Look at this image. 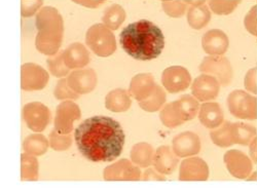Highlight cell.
<instances>
[{"instance_id":"44dd1931","label":"cell","mask_w":257,"mask_h":192,"mask_svg":"<svg viewBox=\"0 0 257 192\" xmlns=\"http://www.w3.org/2000/svg\"><path fill=\"white\" fill-rule=\"evenodd\" d=\"M131 99L127 92L116 89L107 94L105 98L106 108L112 112H125L131 107Z\"/></svg>"},{"instance_id":"7a4b0ae2","label":"cell","mask_w":257,"mask_h":192,"mask_svg":"<svg viewBox=\"0 0 257 192\" xmlns=\"http://www.w3.org/2000/svg\"><path fill=\"white\" fill-rule=\"evenodd\" d=\"M122 50L135 60L151 61L159 58L165 48L162 30L148 20L128 24L119 35Z\"/></svg>"},{"instance_id":"ba28073f","label":"cell","mask_w":257,"mask_h":192,"mask_svg":"<svg viewBox=\"0 0 257 192\" xmlns=\"http://www.w3.org/2000/svg\"><path fill=\"white\" fill-rule=\"evenodd\" d=\"M140 177V169L124 158L104 169V180L106 181H138Z\"/></svg>"},{"instance_id":"83f0119b","label":"cell","mask_w":257,"mask_h":192,"mask_svg":"<svg viewBox=\"0 0 257 192\" xmlns=\"http://www.w3.org/2000/svg\"><path fill=\"white\" fill-rule=\"evenodd\" d=\"M165 101H166L165 92L161 87H156L154 93L147 99L139 102V105L140 107L145 111L155 112L162 107Z\"/></svg>"},{"instance_id":"6da1fadb","label":"cell","mask_w":257,"mask_h":192,"mask_svg":"<svg viewBox=\"0 0 257 192\" xmlns=\"http://www.w3.org/2000/svg\"><path fill=\"white\" fill-rule=\"evenodd\" d=\"M74 138L79 152L94 162H109L116 159L125 142L120 124L107 116H93L81 122Z\"/></svg>"},{"instance_id":"9a60e30c","label":"cell","mask_w":257,"mask_h":192,"mask_svg":"<svg viewBox=\"0 0 257 192\" xmlns=\"http://www.w3.org/2000/svg\"><path fill=\"white\" fill-rule=\"evenodd\" d=\"M202 46L209 55H222L227 51L228 38L221 30L213 29L203 36Z\"/></svg>"},{"instance_id":"52a82bcc","label":"cell","mask_w":257,"mask_h":192,"mask_svg":"<svg viewBox=\"0 0 257 192\" xmlns=\"http://www.w3.org/2000/svg\"><path fill=\"white\" fill-rule=\"evenodd\" d=\"M81 117L78 105L65 101L57 106L55 117V129L60 134H70L73 131V122Z\"/></svg>"},{"instance_id":"d6986e66","label":"cell","mask_w":257,"mask_h":192,"mask_svg":"<svg viewBox=\"0 0 257 192\" xmlns=\"http://www.w3.org/2000/svg\"><path fill=\"white\" fill-rule=\"evenodd\" d=\"M190 4L191 8L189 9L187 15L188 24L194 29H202L211 20V13L208 7L205 5L204 0L190 2Z\"/></svg>"},{"instance_id":"8fae6325","label":"cell","mask_w":257,"mask_h":192,"mask_svg":"<svg viewBox=\"0 0 257 192\" xmlns=\"http://www.w3.org/2000/svg\"><path fill=\"white\" fill-rule=\"evenodd\" d=\"M200 70L204 73L213 74L218 77L219 81L223 85L229 84L232 77V71L230 64L225 58H206L200 66Z\"/></svg>"},{"instance_id":"836d02e7","label":"cell","mask_w":257,"mask_h":192,"mask_svg":"<svg viewBox=\"0 0 257 192\" xmlns=\"http://www.w3.org/2000/svg\"><path fill=\"white\" fill-rule=\"evenodd\" d=\"M238 2H228V0H211L209 6L212 11L217 15H226L237 7Z\"/></svg>"},{"instance_id":"4fadbf2b","label":"cell","mask_w":257,"mask_h":192,"mask_svg":"<svg viewBox=\"0 0 257 192\" xmlns=\"http://www.w3.org/2000/svg\"><path fill=\"white\" fill-rule=\"evenodd\" d=\"M173 150L177 156L196 155L201 150L200 138L191 132H185L173 139Z\"/></svg>"},{"instance_id":"8d00e7d4","label":"cell","mask_w":257,"mask_h":192,"mask_svg":"<svg viewBox=\"0 0 257 192\" xmlns=\"http://www.w3.org/2000/svg\"><path fill=\"white\" fill-rule=\"evenodd\" d=\"M153 179H156V180H164L163 177L159 176V175H156V173L154 172L153 169H147L145 172V176H144V180H153Z\"/></svg>"},{"instance_id":"f546056e","label":"cell","mask_w":257,"mask_h":192,"mask_svg":"<svg viewBox=\"0 0 257 192\" xmlns=\"http://www.w3.org/2000/svg\"><path fill=\"white\" fill-rule=\"evenodd\" d=\"M50 145L56 151H65L72 145V136L70 134H60L54 129L50 134Z\"/></svg>"},{"instance_id":"30bf717a","label":"cell","mask_w":257,"mask_h":192,"mask_svg":"<svg viewBox=\"0 0 257 192\" xmlns=\"http://www.w3.org/2000/svg\"><path fill=\"white\" fill-rule=\"evenodd\" d=\"M69 87L78 95L93 92L97 85V74L93 69L75 70L68 75Z\"/></svg>"},{"instance_id":"cb8c5ba5","label":"cell","mask_w":257,"mask_h":192,"mask_svg":"<svg viewBox=\"0 0 257 192\" xmlns=\"http://www.w3.org/2000/svg\"><path fill=\"white\" fill-rule=\"evenodd\" d=\"M154 157V149L147 143H138L133 146L131 150L132 161L142 167L151 165Z\"/></svg>"},{"instance_id":"e0dca14e","label":"cell","mask_w":257,"mask_h":192,"mask_svg":"<svg viewBox=\"0 0 257 192\" xmlns=\"http://www.w3.org/2000/svg\"><path fill=\"white\" fill-rule=\"evenodd\" d=\"M64 61L69 69H79L90 63L89 51L79 42H74L63 52Z\"/></svg>"},{"instance_id":"ffe728a7","label":"cell","mask_w":257,"mask_h":192,"mask_svg":"<svg viewBox=\"0 0 257 192\" xmlns=\"http://www.w3.org/2000/svg\"><path fill=\"white\" fill-rule=\"evenodd\" d=\"M178 163V158L171 151L170 147L162 146L160 147L154 157V164L156 168L162 174L170 175L176 169Z\"/></svg>"},{"instance_id":"484cf974","label":"cell","mask_w":257,"mask_h":192,"mask_svg":"<svg viewBox=\"0 0 257 192\" xmlns=\"http://www.w3.org/2000/svg\"><path fill=\"white\" fill-rule=\"evenodd\" d=\"M161 120L168 127H175L184 122L176 102L168 104L162 110Z\"/></svg>"},{"instance_id":"4316f807","label":"cell","mask_w":257,"mask_h":192,"mask_svg":"<svg viewBox=\"0 0 257 192\" xmlns=\"http://www.w3.org/2000/svg\"><path fill=\"white\" fill-rule=\"evenodd\" d=\"M178 108L181 112L182 118L184 121H188L194 119L199 111V103L196 99L189 95H185L181 97L178 101H176Z\"/></svg>"},{"instance_id":"d6a6232c","label":"cell","mask_w":257,"mask_h":192,"mask_svg":"<svg viewBox=\"0 0 257 192\" xmlns=\"http://www.w3.org/2000/svg\"><path fill=\"white\" fill-rule=\"evenodd\" d=\"M187 4L183 2H164L163 9L167 15L172 18H179L185 13V9L187 8Z\"/></svg>"},{"instance_id":"1f68e13d","label":"cell","mask_w":257,"mask_h":192,"mask_svg":"<svg viewBox=\"0 0 257 192\" xmlns=\"http://www.w3.org/2000/svg\"><path fill=\"white\" fill-rule=\"evenodd\" d=\"M54 95L57 100H75L79 98V95L75 93L67 82V79H60L56 85Z\"/></svg>"},{"instance_id":"3957f363","label":"cell","mask_w":257,"mask_h":192,"mask_svg":"<svg viewBox=\"0 0 257 192\" xmlns=\"http://www.w3.org/2000/svg\"><path fill=\"white\" fill-rule=\"evenodd\" d=\"M35 26L38 31L35 39L36 49L46 56H55L61 48L64 35L62 16L55 8H41L35 18Z\"/></svg>"},{"instance_id":"9c48e42d","label":"cell","mask_w":257,"mask_h":192,"mask_svg":"<svg viewBox=\"0 0 257 192\" xmlns=\"http://www.w3.org/2000/svg\"><path fill=\"white\" fill-rule=\"evenodd\" d=\"M162 82L166 90L171 94L180 93L186 90L191 82L188 71L180 66H172L163 72Z\"/></svg>"},{"instance_id":"d4e9b609","label":"cell","mask_w":257,"mask_h":192,"mask_svg":"<svg viewBox=\"0 0 257 192\" xmlns=\"http://www.w3.org/2000/svg\"><path fill=\"white\" fill-rule=\"evenodd\" d=\"M21 178L22 181L38 180V160L30 154H22L21 156Z\"/></svg>"},{"instance_id":"e575fe53","label":"cell","mask_w":257,"mask_h":192,"mask_svg":"<svg viewBox=\"0 0 257 192\" xmlns=\"http://www.w3.org/2000/svg\"><path fill=\"white\" fill-rule=\"evenodd\" d=\"M44 5V0H22V16L24 18L32 17Z\"/></svg>"},{"instance_id":"4dcf8cb0","label":"cell","mask_w":257,"mask_h":192,"mask_svg":"<svg viewBox=\"0 0 257 192\" xmlns=\"http://www.w3.org/2000/svg\"><path fill=\"white\" fill-rule=\"evenodd\" d=\"M48 67L50 72L55 76V77H64L69 74V68L65 64V61H64V56L63 52H61L59 55H57L54 58H49L48 59Z\"/></svg>"},{"instance_id":"603a6c76","label":"cell","mask_w":257,"mask_h":192,"mask_svg":"<svg viewBox=\"0 0 257 192\" xmlns=\"http://www.w3.org/2000/svg\"><path fill=\"white\" fill-rule=\"evenodd\" d=\"M125 17V11L122 9L121 6L112 5L111 7L105 10L102 21L103 24L106 27H108L110 30H117L124 22Z\"/></svg>"},{"instance_id":"7402d4cb","label":"cell","mask_w":257,"mask_h":192,"mask_svg":"<svg viewBox=\"0 0 257 192\" xmlns=\"http://www.w3.org/2000/svg\"><path fill=\"white\" fill-rule=\"evenodd\" d=\"M49 140L41 134H32L28 136L23 142V149L25 153L40 156L45 154L49 149Z\"/></svg>"},{"instance_id":"8992f818","label":"cell","mask_w":257,"mask_h":192,"mask_svg":"<svg viewBox=\"0 0 257 192\" xmlns=\"http://www.w3.org/2000/svg\"><path fill=\"white\" fill-rule=\"evenodd\" d=\"M49 73L37 64L26 63L21 68V88L27 92L44 90L49 82Z\"/></svg>"},{"instance_id":"2e32d148","label":"cell","mask_w":257,"mask_h":192,"mask_svg":"<svg viewBox=\"0 0 257 192\" xmlns=\"http://www.w3.org/2000/svg\"><path fill=\"white\" fill-rule=\"evenodd\" d=\"M156 89L154 77L151 74H138L134 76L130 83L128 93L134 99L141 102L151 96Z\"/></svg>"},{"instance_id":"277c9868","label":"cell","mask_w":257,"mask_h":192,"mask_svg":"<svg viewBox=\"0 0 257 192\" xmlns=\"http://www.w3.org/2000/svg\"><path fill=\"white\" fill-rule=\"evenodd\" d=\"M85 44L101 58L109 57L116 51V40L111 30L104 24H95L85 34Z\"/></svg>"},{"instance_id":"ac0fdd59","label":"cell","mask_w":257,"mask_h":192,"mask_svg":"<svg viewBox=\"0 0 257 192\" xmlns=\"http://www.w3.org/2000/svg\"><path fill=\"white\" fill-rule=\"evenodd\" d=\"M200 121L208 129H215L223 123V112L217 103H206L200 108Z\"/></svg>"},{"instance_id":"f1b7e54d","label":"cell","mask_w":257,"mask_h":192,"mask_svg":"<svg viewBox=\"0 0 257 192\" xmlns=\"http://www.w3.org/2000/svg\"><path fill=\"white\" fill-rule=\"evenodd\" d=\"M211 139L214 144L220 147H228L233 144L231 124L229 122H224V124L217 131L211 133Z\"/></svg>"},{"instance_id":"7c38bea8","label":"cell","mask_w":257,"mask_h":192,"mask_svg":"<svg viewBox=\"0 0 257 192\" xmlns=\"http://www.w3.org/2000/svg\"><path fill=\"white\" fill-rule=\"evenodd\" d=\"M192 95L199 101L205 102L215 99L219 94V82L211 75L202 74L191 85Z\"/></svg>"},{"instance_id":"d590c367","label":"cell","mask_w":257,"mask_h":192,"mask_svg":"<svg viewBox=\"0 0 257 192\" xmlns=\"http://www.w3.org/2000/svg\"><path fill=\"white\" fill-rule=\"evenodd\" d=\"M71 2L89 9H97L103 5L106 0H71Z\"/></svg>"},{"instance_id":"5bb4252c","label":"cell","mask_w":257,"mask_h":192,"mask_svg":"<svg viewBox=\"0 0 257 192\" xmlns=\"http://www.w3.org/2000/svg\"><path fill=\"white\" fill-rule=\"evenodd\" d=\"M208 176L209 169L207 164L198 157L186 159L181 163L179 176L181 181H205L208 179Z\"/></svg>"},{"instance_id":"5b68a950","label":"cell","mask_w":257,"mask_h":192,"mask_svg":"<svg viewBox=\"0 0 257 192\" xmlns=\"http://www.w3.org/2000/svg\"><path fill=\"white\" fill-rule=\"evenodd\" d=\"M22 115L27 126L36 133L44 132L52 118L50 109L40 102L26 104L23 107Z\"/></svg>"}]
</instances>
